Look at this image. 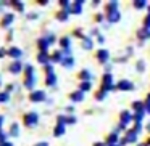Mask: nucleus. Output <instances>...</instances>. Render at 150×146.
I'll list each match as a JSON object with an SVG mask.
<instances>
[{
  "instance_id": "26",
  "label": "nucleus",
  "mask_w": 150,
  "mask_h": 146,
  "mask_svg": "<svg viewBox=\"0 0 150 146\" xmlns=\"http://www.w3.org/2000/svg\"><path fill=\"white\" fill-rule=\"evenodd\" d=\"M10 135H11V136H18V135H20V129H18V124H13V125H11V129H10Z\"/></svg>"
},
{
  "instance_id": "36",
  "label": "nucleus",
  "mask_w": 150,
  "mask_h": 146,
  "mask_svg": "<svg viewBox=\"0 0 150 146\" xmlns=\"http://www.w3.org/2000/svg\"><path fill=\"white\" fill-rule=\"evenodd\" d=\"M105 93H107L105 90H100V92L97 93V100H103V98H105Z\"/></svg>"
},
{
  "instance_id": "21",
  "label": "nucleus",
  "mask_w": 150,
  "mask_h": 146,
  "mask_svg": "<svg viewBox=\"0 0 150 146\" xmlns=\"http://www.w3.org/2000/svg\"><path fill=\"white\" fill-rule=\"evenodd\" d=\"M63 133H65V125H63V124H58V125L53 129V135H55V136H62Z\"/></svg>"
},
{
  "instance_id": "40",
  "label": "nucleus",
  "mask_w": 150,
  "mask_h": 146,
  "mask_svg": "<svg viewBox=\"0 0 150 146\" xmlns=\"http://www.w3.org/2000/svg\"><path fill=\"white\" fill-rule=\"evenodd\" d=\"M34 146H49V143H45V141H40V143H37V145H34Z\"/></svg>"
},
{
  "instance_id": "4",
  "label": "nucleus",
  "mask_w": 150,
  "mask_h": 146,
  "mask_svg": "<svg viewBox=\"0 0 150 146\" xmlns=\"http://www.w3.org/2000/svg\"><path fill=\"white\" fill-rule=\"evenodd\" d=\"M8 71H10L11 74H20V72L23 71V63H21L20 59H15V61L10 64V68H8Z\"/></svg>"
},
{
  "instance_id": "43",
  "label": "nucleus",
  "mask_w": 150,
  "mask_h": 146,
  "mask_svg": "<svg viewBox=\"0 0 150 146\" xmlns=\"http://www.w3.org/2000/svg\"><path fill=\"white\" fill-rule=\"evenodd\" d=\"M2 146H13V145H11L10 141H7V143H5V145H2Z\"/></svg>"
},
{
  "instance_id": "42",
  "label": "nucleus",
  "mask_w": 150,
  "mask_h": 146,
  "mask_svg": "<svg viewBox=\"0 0 150 146\" xmlns=\"http://www.w3.org/2000/svg\"><path fill=\"white\" fill-rule=\"evenodd\" d=\"M2 124H4V116H0V130H2Z\"/></svg>"
},
{
  "instance_id": "1",
  "label": "nucleus",
  "mask_w": 150,
  "mask_h": 146,
  "mask_svg": "<svg viewBox=\"0 0 150 146\" xmlns=\"http://www.w3.org/2000/svg\"><path fill=\"white\" fill-rule=\"evenodd\" d=\"M102 90H105V92L115 90V87H113V75H111V74H105V75H103V84H102Z\"/></svg>"
},
{
  "instance_id": "33",
  "label": "nucleus",
  "mask_w": 150,
  "mask_h": 146,
  "mask_svg": "<svg viewBox=\"0 0 150 146\" xmlns=\"http://www.w3.org/2000/svg\"><path fill=\"white\" fill-rule=\"evenodd\" d=\"M144 27L150 29V15H147V16H145V20H144Z\"/></svg>"
},
{
  "instance_id": "19",
  "label": "nucleus",
  "mask_w": 150,
  "mask_h": 146,
  "mask_svg": "<svg viewBox=\"0 0 150 146\" xmlns=\"http://www.w3.org/2000/svg\"><path fill=\"white\" fill-rule=\"evenodd\" d=\"M136 138H137V133L134 132V130H129L124 140H126V143H134V141H136Z\"/></svg>"
},
{
  "instance_id": "22",
  "label": "nucleus",
  "mask_w": 150,
  "mask_h": 146,
  "mask_svg": "<svg viewBox=\"0 0 150 146\" xmlns=\"http://www.w3.org/2000/svg\"><path fill=\"white\" fill-rule=\"evenodd\" d=\"M82 48H86V50L92 48V39L91 37H82Z\"/></svg>"
},
{
  "instance_id": "20",
  "label": "nucleus",
  "mask_w": 150,
  "mask_h": 146,
  "mask_svg": "<svg viewBox=\"0 0 150 146\" xmlns=\"http://www.w3.org/2000/svg\"><path fill=\"white\" fill-rule=\"evenodd\" d=\"M79 79H81V80H91V79H92L91 71H87V69L81 71V72H79Z\"/></svg>"
},
{
  "instance_id": "45",
  "label": "nucleus",
  "mask_w": 150,
  "mask_h": 146,
  "mask_svg": "<svg viewBox=\"0 0 150 146\" xmlns=\"http://www.w3.org/2000/svg\"><path fill=\"white\" fill-rule=\"evenodd\" d=\"M139 146H147V143H142V145H139Z\"/></svg>"
},
{
  "instance_id": "41",
  "label": "nucleus",
  "mask_w": 150,
  "mask_h": 146,
  "mask_svg": "<svg viewBox=\"0 0 150 146\" xmlns=\"http://www.w3.org/2000/svg\"><path fill=\"white\" fill-rule=\"evenodd\" d=\"M97 40H98V42H100V43H103V42H105L103 36H98V39H97Z\"/></svg>"
},
{
  "instance_id": "25",
  "label": "nucleus",
  "mask_w": 150,
  "mask_h": 146,
  "mask_svg": "<svg viewBox=\"0 0 150 146\" xmlns=\"http://www.w3.org/2000/svg\"><path fill=\"white\" fill-rule=\"evenodd\" d=\"M24 74H26V79L28 77H34V68H33V66H31V64H28L26 66V68H24Z\"/></svg>"
},
{
  "instance_id": "18",
  "label": "nucleus",
  "mask_w": 150,
  "mask_h": 146,
  "mask_svg": "<svg viewBox=\"0 0 150 146\" xmlns=\"http://www.w3.org/2000/svg\"><path fill=\"white\" fill-rule=\"evenodd\" d=\"M8 55H10L11 58L18 59V58L21 56V50H20V48H16V47H13V48H10V50H8Z\"/></svg>"
},
{
  "instance_id": "34",
  "label": "nucleus",
  "mask_w": 150,
  "mask_h": 146,
  "mask_svg": "<svg viewBox=\"0 0 150 146\" xmlns=\"http://www.w3.org/2000/svg\"><path fill=\"white\" fill-rule=\"evenodd\" d=\"M145 112L150 114V95H149V98H147V101H145Z\"/></svg>"
},
{
  "instance_id": "28",
  "label": "nucleus",
  "mask_w": 150,
  "mask_h": 146,
  "mask_svg": "<svg viewBox=\"0 0 150 146\" xmlns=\"http://www.w3.org/2000/svg\"><path fill=\"white\" fill-rule=\"evenodd\" d=\"M73 64H74V59H73L71 56H69V58H65V59H63V66H65V68H71Z\"/></svg>"
},
{
  "instance_id": "12",
  "label": "nucleus",
  "mask_w": 150,
  "mask_h": 146,
  "mask_svg": "<svg viewBox=\"0 0 150 146\" xmlns=\"http://www.w3.org/2000/svg\"><path fill=\"white\" fill-rule=\"evenodd\" d=\"M137 37H139L140 40L150 39V29H147V27H142L140 31H137Z\"/></svg>"
},
{
  "instance_id": "27",
  "label": "nucleus",
  "mask_w": 150,
  "mask_h": 146,
  "mask_svg": "<svg viewBox=\"0 0 150 146\" xmlns=\"http://www.w3.org/2000/svg\"><path fill=\"white\" fill-rule=\"evenodd\" d=\"M8 100H10L8 92H0V103H7Z\"/></svg>"
},
{
  "instance_id": "17",
  "label": "nucleus",
  "mask_w": 150,
  "mask_h": 146,
  "mask_svg": "<svg viewBox=\"0 0 150 146\" xmlns=\"http://www.w3.org/2000/svg\"><path fill=\"white\" fill-rule=\"evenodd\" d=\"M116 141H118V133H111L110 136L107 138V141H105V145L107 146H113V145H116Z\"/></svg>"
},
{
  "instance_id": "39",
  "label": "nucleus",
  "mask_w": 150,
  "mask_h": 146,
  "mask_svg": "<svg viewBox=\"0 0 150 146\" xmlns=\"http://www.w3.org/2000/svg\"><path fill=\"white\" fill-rule=\"evenodd\" d=\"M5 55H8V52H5L4 48H0V58H4Z\"/></svg>"
},
{
  "instance_id": "30",
  "label": "nucleus",
  "mask_w": 150,
  "mask_h": 146,
  "mask_svg": "<svg viewBox=\"0 0 150 146\" xmlns=\"http://www.w3.org/2000/svg\"><path fill=\"white\" fill-rule=\"evenodd\" d=\"M79 90L84 93V92H87V90H91V82H82L81 84V87H79Z\"/></svg>"
},
{
  "instance_id": "16",
  "label": "nucleus",
  "mask_w": 150,
  "mask_h": 146,
  "mask_svg": "<svg viewBox=\"0 0 150 146\" xmlns=\"http://www.w3.org/2000/svg\"><path fill=\"white\" fill-rule=\"evenodd\" d=\"M13 20H15V16H13V15H11V13H7V15L4 16V20H2V26H4V27L10 26V24L13 23Z\"/></svg>"
},
{
  "instance_id": "14",
  "label": "nucleus",
  "mask_w": 150,
  "mask_h": 146,
  "mask_svg": "<svg viewBox=\"0 0 150 146\" xmlns=\"http://www.w3.org/2000/svg\"><path fill=\"white\" fill-rule=\"evenodd\" d=\"M68 16H69V8H68V10L57 11V20H58V21H66V20H68Z\"/></svg>"
},
{
  "instance_id": "31",
  "label": "nucleus",
  "mask_w": 150,
  "mask_h": 146,
  "mask_svg": "<svg viewBox=\"0 0 150 146\" xmlns=\"http://www.w3.org/2000/svg\"><path fill=\"white\" fill-rule=\"evenodd\" d=\"M7 133H5V132H2V130H0V146H2V145H5V143H7L8 141V140H7Z\"/></svg>"
},
{
  "instance_id": "13",
  "label": "nucleus",
  "mask_w": 150,
  "mask_h": 146,
  "mask_svg": "<svg viewBox=\"0 0 150 146\" xmlns=\"http://www.w3.org/2000/svg\"><path fill=\"white\" fill-rule=\"evenodd\" d=\"M63 59H65V56H63V53L60 52V50H58V52H55L52 56H50V61H52V63H63Z\"/></svg>"
},
{
  "instance_id": "38",
  "label": "nucleus",
  "mask_w": 150,
  "mask_h": 146,
  "mask_svg": "<svg viewBox=\"0 0 150 146\" xmlns=\"http://www.w3.org/2000/svg\"><path fill=\"white\" fill-rule=\"evenodd\" d=\"M76 122V117L71 116V117H66V124H74Z\"/></svg>"
},
{
  "instance_id": "10",
  "label": "nucleus",
  "mask_w": 150,
  "mask_h": 146,
  "mask_svg": "<svg viewBox=\"0 0 150 146\" xmlns=\"http://www.w3.org/2000/svg\"><path fill=\"white\" fill-rule=\"evenodd\" d=\"M37 45H39V50H40V53H47V48H49V45H50V42L44 37V39H39V42H37Z\"/></svg>"
},
{
  "instance_id": "8",
  "label": "nucleus",
  "mask_w": 150,
  "mask_h": 146,
  "mask_svg": "<svg viewBox=\"0 0 150 146\" xmlns=\"http://www.w3.org/2000/svg\"><path fill=\"white\" fill-rule=\"evenodd\" d=\"M69 100H71V101H74V103H79V101H82V100H84V93H82L81 90L73 92V93L69 95Z\"/></svg>"
},
{
  "instance_id": "44",
  "label": "nucleus",
  "mask_w": 150,
  "mask_h": 146,
  "mask_svg": "<svg viewBox=\"0 0 150 146\" xmlns=\"http://www.w3.org/2000/svg\"><path fill=\"white\" fill-rule=\"evenodd\" d=\"M147 130H149V132H150V122L147 124Z\"/></svg>"
},
{
  "instance_id": "9",
  "label": "nucleus",
  "mask_w": 150,
  "mask_h": 146,
  "mask_svg": "<svg viewBox=\"0 0 150 146\" xmlns=\"http://www.w3.org/2000/svg\"><path fill=\"white\" fill-rule=\"evenodd\" d=\"M131 119H134V117L131 116V112H129V111H123V112H121V116H120V120H121V124H123V125H126V124H129V122H131Z\"/></svg>"
},
{
  "instance_id": "11",
  "label": "nucleus",
  "mask_w": 150,
  "mask_h": 146,
  "mask_svg": "<svg viewBox=\"0 0 150 146\" xmlns=\"http://www.w3.org/2000/svg\"><path fill=\"white\" fill-rule=\"evenodd\" d=\"M37 61H39L40 64H44V66H47L49 63H52V61H50L49 53H39V55H37Z\"/></svg>"
},
{
  "instance_id": "32",
  "label": "nucleus",
  "mask_w": 150,
  "mask_h": 146,
  "mask_svg": "<svg viewBox=\"0 0 150 146\" xmlns=\"http://www.w3.org/2000/svg\"><path fill=\"white\" fill-rule=\"evenodd\" d=\"M132 5L136 8H144V7H147V2H134Z\"/></svg>"
},
{
  "instance_id": "37",
  "label": "nucleus",
  "mask_w": 150,
  "mask_h": 146,
  "mask_svg": "<svg viewBox=\"0 0 150 146\" xmlns=\"http://www.w3.org/2000/svg\"><path fill=\"white\" fill-rule=\"evenodd\" d=\"M11 5H15V7H16L20 11H23V3H21V2H13Z\"/></svg>"
},
{
  "instance_id": "2",
  "label": "nucleus",
  "mask_w": 150,
  "mask_h": 146,
  "mask_svg": "<svg viewBox=\"0 0 150 146\" xmlns=\"http://www.w3.org/2000/svg\"><path fill=\"white\" fill-rule=\"evenodd\" d=\"M37 120H39V117H37L36 112L24 114V125H26V127H34L37 124Z\"/></svg>"
},
{
  "instance_id": "3",
  "label": "nucleus",
  "mask_w": 150,
  "mask_h": 146,
  "mask_svg": "<svg viewBox=\"0 0 150 146\" xmlns=\"http://www.w3.org/2000/svg\"><path fill=\"white\" fill-rule=\"evenodd\" d=\"M29 100L34 101V103H40V101L45 100V93L42 90H36V92H31L29 95Z\"/></svg>"
},
{
  "instance_id": "35",
  "label": "nucleus",
  "mask_w": 150,
  "mask_h": 146,
  "mask_svg": "<svg viewBox=\"0 0 150 146\" xmlns=\"http://www.w3.org/2000/svg\"><path fill=\"white\" fill-rule=\"evenodd\" d=\"M144 68H145L144 61H139V63H137V71H139V72H142V71H144Z\"/></svg>"
},
{
  "instance_id": "7",
  "label": "nucleus",
  "mask_w": 150,
  "mask_h": 146,
  "mask_svg": "<svg viewBox=\"0 0 150 146\" xmlns=\"http://www.w3.org/2000/svg\"><path fill=\"white\" fill-rule=\"evenodd\" d=\"M82 5H84V2H81V0H79V2H73L71 3V7H69V13H74V15H79L81 13V8H82Z\"/></svg>"
},
{
  "instance_id": "15",
  "label": "nucleus",
  "mask_w": 150,
  "mask_h": 146,
  "mask_svg": "<svg viewBox=\"0 0 150 146\" xmlns=\"http://www.w3.org/2000/svg\"><path fill=\"white\" fill-rule=\"evenodd\" d=\"M60 45H62V48L65 50V52H71V42H69L68 37H63V39L60 40Z\"/></svg>"
},
{
  "instance_id": "6",
  "label": "nucleus",
  "mask_w": 150,
  "mask_h": 146,
  "mask_svg": "<svg viewBox=\"0 0 150 146\" xmlns=\"http://www.w3.org/2000/svg\"><path fill=\"white\" fill-rule=\"evenodd\" d=\"M95 56H97V59L102 63V64H105V63L108 61V56H110V55H108V50L100 48V50L97 52V55H95Z\"/></svg>"
},
{
  "instance_id": "29",
  "label": "nucleus",
  "mask_w": 150,
  "mask_h": 146,
  "mask_svg": "<svg viewBox=\"0 0 150 146\" xmlns=\"http://www.w3.org/2000/svg\"><path fill=\"white\" fill-rule=\"evenodd\" d=\"M144 114H145V111H140V112H134V120H137V124H140V120H142Z\"/></svg>"
},
{
  "instance_id": "24",
  "label": "nucleus",
  "mask_w": 150,
  "mask_h": 146,
  "mask_svg": "<svg viewBox=\"0 0 150 146\" xmlns=\"http://www.w3.org/2000/svg\"><path fill=\"white\" fill-rule=\"evenodd\" d=\"M55 82H57V75L53 74V72H52V74H47V79H45V84L47 85H53Z\"/></svg>"
},
{
  "instance_id": "5",
  "label": "nucleus",
  "mask_w": 150,
  "mask_h": 146,
  "mask_svg": "<svg viewBox=\"0 0 150 146\" xmlns=\"http://www.w3.org/2000/svg\"><path fill=\"white\" fill-rule=\"evenodd\" d=\"M118 90H124V92H129V90H134V85H132V82H129V80H120L118 82Z\"/></svg>"
},
{
  "instance_id": "23",
  "label": "nucleus",
  "mask_w": 150,
  "mask_h": 146,
  "mask_svg": "<svg viewBox=\"0 0 150 146\" xmlns=\"http://www.w3.org/2000/svg\"><path fill=\"white\" fill-rule=\"evenodd\" d=\"M34 85H36V77H28L26 80H24V87L26 88H34Z\"/></svg>"
},
{
  "instance_id": "46",
  "label": "nucleus",
  "mask_w": 150,
  "mask_h": 146,
  "mask_svg": "<svg viewBox=\"0 0 150 146\" xmlns=\"http://www.w3.org/2000/svg\"><path fill=\"white\" fill-rule=\"evenodd\" d=\"M149 11H150V7H149ZM149 15H150V13H149Z\"/></svg>"
}]
</instances>
